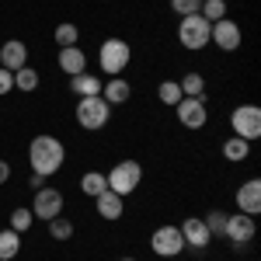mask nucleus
<instances>
[{
  "instance_id": "obj_1",
  "label": "nucleus",
  "mask_w": 261,
  "mask_h": 261,
  "mask_svg": "<svg viewBox=\"0 0 261 261\" xmlns=\"http://www.w3.org/2000/svg\"><path fill=\"white\" fill-rule=\"evenodd\" d=\"M28 161H32V171L42 174V178H49V174H56L66 161V150H63V143L56 136H35L32 146H28Z\"/></svg>"
},
{
  "instance_id": "obj_2",
  "label": "nucleus",
  "mask_w": 261,
  "mask_h": 261,
  "mask_svg": "<svg viewBox=\"0 0 261 261\" xmlns=\"http://www.w3.org/2000/svg\"><path fill=\"white\" fill-rule=\"evenodd\" d=\"M108 119H112V105L101 98V94L81 98V105H77V122H81V129L98 133V129H105V125H108Z\"/></svg>"
},
{
  "instance_id": "obj_3",
  "label": "nucleus",
  "mask_w": 261,
  "mask_h": 261,
  "mask_svg": "<svg viewBox=\"0 0 261 261\" xmlns=\"http://www.w3.org/2000/svg\"><path fill=\"white\" fill-rule=\"evenodd\" d=\"M105 178H108V188H112L115 195H122V199H125L129 192H136V188H140L143 167L136 161H119L112 171H108V174H105Z\"/></svg>"
},
{
  "instance_id": "obj_4",
  "label": "nucleus",
  "mask_w": 261,
  "mask_h": 261,
  "mask_svg": "<svg viewBox=\"0 0 261 261\" xmlns=\"http://www.w3.org/2000/svg\"><path fill=\"white\" fill-rule=\"evenodd\" d=\"M129 56H133L129 42H122V39H105L101 42L98 60H101V70H105L108 77H119L122 70L129 66Z\"/></svg>"
},
{
  "instance_id": "obj_5",
  "label": "nucleus",
  "mask_w": 261,
  "mask_h": 261,
  "mask_svg": "<svg viewBox=\"0 0 261 261\" xmlns=\"http://www.w3.org/2000/svg\"><path fill=\"white\" fill-rule=\"evenodd\" d=\"M209 32H213V24L202 18V14H188V18H181V24H178L181 45H185V49H192V53L209 45Z\"/></svg>"
},
{
  "instance_id": "obj_6",
  "label": "nucleus",
  "mask_w": 261,
  "mask_h": 261,
  "mask_svg": "<svg viewBox=\"0 0 261 261\" xmlns=\"http://www.w3.org/2000/svg\"><path fill=\"white\" fill-rule=\"evenodd\" d=\"M230 125H233V136L241 140H258L261 136V108L258 105H241L233 115H230Z\"/></svg>"
},
{
  "instance_id": "obj_7",
  "label": "nucleus",
  "mask_w": 261,
  "mask_h": 261,
  "mask_svg": "<svg viewBox=\"0 0 261 261\" xmlns=\"http://www.w3.org/2000/svg\"><path fill=\"white\" fill-rule=\"evenodd\" d=\"M150 247L161 254V258H178L185 251V237H181L178 226H157L153 237H150Z\"/></svg>"
},
{
  "instance_id": "obj_8",
  "label": "nucleus",
  "mask_w": 261,
  "mask_h": 261,
  "mask_svg": "<svg viewBox=\"0 0 261 261\" xmlns=\"http://www.w3.org/2000/svg\"><path fill=\"white\" fill-rule=\"evenodd\" d=\"M174 112H178V122L185 129H202L205 119H209V112H205V98H181L174 105Z\"/></svg>"
},
{
  "instance_id": "obj_9",
  "label": "nucleus",
  "mask_w": 261,
  "mask_h": 261,
  "mask_svg": "<svg viewBox=\"0 0 261 261\" xmlns=\"http://www.w3.org/2000/svg\"><path fill=\"white\" fill-rule=\"evenodd\" d=\"M209 42H216L223 53H233V49H241V24L237 21H213V32H209Z\"/></svg>"
},
{
  "instance_id": "obj_10",
  "label": "nucleus",
  "mask_w": 261,
  "mask_h": 261,
  "mask_svg": "<svg viewBox=\"0 0 261 261\" xmlns=\"http://www.w3.org/2000/svg\"><path fill=\"white\" fill-rule=\"evenodd\" d=\"M63 213V195L56 188H39L35 192V202H32V216L39 220H56Z\"/></svg>"
},
{
  "instance_id": "obj_11",
  "label": "nucleus",
  "mask_w": 261,
  "mask_h": 261,
  "mask_svg": "<svg viewBox=\"0 0 261 261\" xmlns=\"http://www.w3.org/2000/svg\"><path fill=\"white\" fill-rule=\"evenodd\" d=\"M223 237L233 244V247L247 244L251 237H254V216H244V213H237V216H226V230H223Z\"/></svg>"
},
{
  "instance_id": "obj_12",
  "label": "nucleus",
  "mask_w": 261,
  "mask_h": 261,
  "mask_svg": "<svg viewBox=\"0 0 261 261\" xmlns=\"http://www.w3.org/2000/svg\"><path fill=\"white\" fill-rule=\"evenodd\" d=\"M237 205H241L244 216H258L261 213V181L258 178L244 181L241 188H237Z\"/></svg>"
},
{
  "instance_id": "obj_13",
  "label": "nucleus",
  "mask_w": 261,
  "mask_h": 261,
  "mask_svg": "<svg viewBox=\"0 0 261 261\" xmlns=\"http://www.w3.org/2000/svg\"><path fill=\"white\" fill-rule=\"evenodd\" d=\"M24 60H28V49H24V42H18V39H11L4 49H0V66L11 70V73L21 70V66H28Z\"/></svg>"
},
{
  "instance_id": "obj_14",
  "label": "nucleus",
  "mask_w": 261,
  "mask_h": 261,
  "mask_svg": "<svg viewBox=\"0 0 261 261\" xmlns=\"http://www.w3.org/2000/svg\"><path fill=\"white\" fill-rule=\"evenodd\" d=\"M84 66H87L84 49H77V45H66V49H60V70L66 73V77H77V73H84Z\"/></svg>"
},
{
  "instance_id": "obj_15",
  "label": "nucleus",
  "mask_w": 261,
  "mask_h": 261,
  "mask_svg": "<svg viewBox=\"0 0 261 261\" xmlns=\"http://www.w3.org/2000/svg\"><path fill=\"white\" fill-rule=\"evenodd\" d=\"M178 230H181V237H185V244H192V247H199V251L213 241V237H209V230H205V223H202L199 216L185 220V226H178Z\"/></svg>"
},
{
  "instance_id": "obj_16",
  "label": "nucleus",
  "mask_w": 261,
  "mask_h": 261,
  "mask_svg": "<svg viewBox=\"0 0 261 261\" xmlns=\"http://www.w3.org/2000/svg\"><path fill=\"white\" fill-rule=\"evenodd\" d=\"M94 202H98V216H101V220H112V223H115L122 216V195H115L112 188H105Z\"/></svg>"
},
{
  "instance_id": "obj_17",
  "label": "nucleus",
  "mask_w": 261,
  "mask_h": 261,
  "mask_svg": "<svg viewBox=\"0 0 261 261\" xmlns=\"http://www.w3.org/2000/svg\"><path fill=\"white\" fill-rule=\"evenodd\" d=\"M129 94H133V87H129V81H122V77H112V81L101 87V98L108 101V105H122V101H129Z\"/></svg>"
},
{
  "instance_id": "obj_18",
  "label": "nucleus",
  "mask_w": 261,
  "mask_h": 261,
  "mask_svg": "<svg viewBox=\"0 0 261 261\" xmlns=\"http://www.w3.org/2000/svg\"><path fill=\"white\" fill-rule=\"evenodd\" d=\"M70 91H73V94H81V98L101 94V77H87V73H77V77H70Z\"/></svg>"
},
{
  "instance_id": "obj_19",
  "label": "nucleus",
  "mask_w": 261,
  "mask_h": 261,
  "mask_svg": "<svg viewBox=\"0 0 261 261\" xmlns=\"http://www.w3.org/2000/svg\"><path fill=\"white\" fill-rule=\"evenodd\" d=\"M21 251V233L18 230H0V261L18 258Z\"/></svg>"
},
{
  "instance_id": "obj_20",
  "label": "nucleus",
  "mask_w": 261,
  "mask_h": 261,
  "mask_svg": "<svg viewBox=\"0 0 261 261\" xmlns=\"http://www.w3.org/2000/svg\"><path fill=\"white\" fill-rule=\"evenodd\" d=\"M247 153H251V143L241 140V136H233V140L223 143V157H226V161L241 164V161H247Z\"/></svg>"
},
{
  "instance_id": "obj_21",
  "label": "nucleus",
  "mask_w": 261,
  "mask_h": 261,
  "mask_svg": "<svg viewBox=\"0 0 261 261\" xmlns=\"http://www.w3.org/2000/svg\"><path fill=\"white\" fill-rule=\"evenodd\" d=\"M81 188H84V192H87V195H91V199H98L101 192L108 188V178H105L101 171H87V174H84V178H81Z\"/></svg>"
},
{
  "instance_id": "obj_22",
  "label": "nucleus",
  "mask_w": 261,
  "mask_h": 261,
  "mask_svg": "<svg viewBox=\"0 0 261 261\" xmlns=\"http://www.w3.org/2000/svg\"><path fill=\"white\" fill-rule=\"evenodd\" d=\"M178 87H181V98H202L205 94V81H202L199 73H185Z\"/></svg>"
},
{
  "instance_id": "obj_23",
  "label": "nucleus",
  "mask_w": 261,
  "mask_h": 261,
  "mask_svg": "<svg viewBox=\"0 0 261 261\" xmlns=\"http://www.w3.org/2000/svg\"><path fill=\"white\" fill-rule=\"evenodd\" d=\"M199 14L209 21V24H213V21H220V18H226V0H202Z\"/></svg>"
},
{
  "instance_id": "obj_24",
  "label": "nucleus",
  "mask_w": 261,
  "mask_h": 261,
  "mask_svg": "<svg viewBox=\"0 0 261 261\" xmlns=\"http://www.w3.org/2000/svg\"><path fill=\"white\" fill-rule=\"evenodd\" d=\"M77 39H81V32H77V24H73V21H63L60 28H56V45H60V49L77 45Z\"/></svg>"
},
{
  "instance_id": "obj_25",
  "label": "nucleus",
  "mask_w": 261,
  "mask_h": 261,
  "mask_svg": "<svg viewBox=\"0 0 261 261\" xmlns=\"http://www.w3.org/2000/svg\"><path fill=\"white\" fill-rule=\"evenodd\" d=\"M14 87H18V91H35V87H39V73H35L32 66L14 70Z\"/></svg>"
},
{
  "instance_id": "obj_26",
  "label": "nucleus",
  "mask_w": 261,
  "mask_h": 261,
  "mask_svg": "<svg viewBox=\"0 0 261 261\" xmlns=\"http://www.w3.org/2000/svg\"><path fill=\"white\" fill-rule=\"evenodd\" d=\"M49 233H53V241H70L73 237V223L56 216V220H49Z\"/></svg>"
},
{
  "instance_id": "obj_27",
  "label": "nucleus",
  "mask_w": 261,
  "mask_h": 261,
  "mask_svg": "<svg viewBox=\"0 0 261 261\" xmlns=\"http://www.w3.org/2000/svg\"><path fill=\"white\" fill-rule=\"evenodd\" d=\"M205 230H209V237H223V230H226V213H220V209H213L209 216H205Z\"/></svg>"
},
{
  "instance_id": "obj_28",
  "label": "nucleus",
  "mask_w": 261,
  "mask_h": 261,
  "mask_svg": "<svg viewBox=\"0 0 261 261\" xmlns=\"http://www.w3.org/2000/svg\"><path fill=\"white\" fill-rule=\"evenodd\" d=\"M157 94H161L164 105H178V101H181V87H178V81H164Z\"/></svg>"
},
{
  "instance_id": "obj_29",
  "label": "nucleus",
  "mask_w": 261,
  "mask_h": 261,
  "mask_svg": "<svg viewBox=\"0 0 261 261\" xmlns=\"http://www.w3.org/2000/svg\"><path fill=\"white\" fill-rule=\"evenodd\" d=\"M32 220H35V216H32V209H14V213H11V230L24 233V230L32 226Z\"/></svg>"
},
{
  "instance_id": "obj_30",
  "label": "nucleus",
  "mask_w": 261,
  "mask_h": 261,
  "mask_svg": "<svg viewBox=\"0 0 261 261\" xmlns=\"http://www.w3.org/2000/svg\"><path fill=\"white\" fill-rule=\"evenodd\" d=\"M171 7H174V14H181V18H188V14H199L202 0H171Z\"/></svg>"
},
{
  "instance_id": "obj_31",
  "label": "nucleus",
  "mask_w": 261,
  "mask_h": 261,
  "mask_svg": "<svg viewBox=\"0 0 261 261\" xmlns=\"http://www.w3.org/2000/svg\"><path fill=\"white\" fill-rule=\"evenodd\" d=\"M11 91H14V73L0 66V94H11Z\"/></svg>"
},
{
  "instance_id": "obj_32",
  "label": "nucleus",
  "mask_w": 261,
  "mask_h": 261,
  "mask_svg": "<svg viewBox=\"0 0 261 261\" xmlns=\"http://www.w3.org/2000/svg\"><path fill=\"white\" fill-rule=\"evenodd\" d=\"M7 178H11V164H7V161H0V185H4Z\"/></svg>"
},
{
  "instance_id": "obj_33",
  "label": "nucleus",
  "mask_w": 261,
  "mask_h": 261,
  "mask_svg": "<svg viewBox=\"0 0 261 261\" xmlns=\"http://www.w3.org/2000/svg\"><path fill=\"white\" fill-rule=\"evenodd\" d=\"M42 185H45V178H42V174H32V188H35V192H39Z\"/></svg>"
},
{
  "instance_id": "obj_34",
  "label": "nucleus",
  "mask_w": 261,
  "mask_h": 261,
  "mask_svg": "<svg viewBox=\"0 0 261 261\" xmlns=\"http://www.w3.org/2000/svg\"><path fill=\"white\" fill-rule=\"evenodd\" d=\"M122 261H136V258H122Z\"/></svg>"
}]
</instances>
